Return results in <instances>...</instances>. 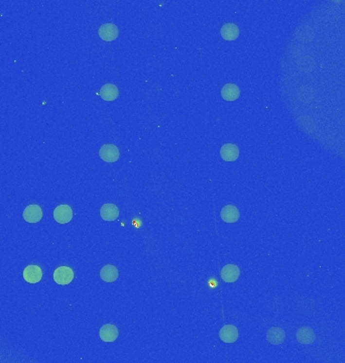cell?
<instances>
[{
    "label": "cell",
    "instance_id": "obj_1",
    "mask_svg": "<svg viewBox=\"0 0 345 363\" xmlns=\"http://www.w3.org/2000/svg\"><path fill=\"white\" fill-rule=\"evenodd\" d=\"M99 157L106 163H115L120 157V152L115 144H103L99 150Z\"/></svg>",
    "mask_w": 345,
    "mask_h": 363
},
{
    "label": "cell",
    "instance_id": "obj_2",
    "mask_svg": "<svg viewBox=\"0 0 345 363\" xmlns=\"http://www.w3.org/2000/svg\"><path fill=\"white\" fill-rule=\"evenodd\" d=\"M74 279V272L71 267L69 266H60L54 272V280L58 285L66 286L71 284Z\"/></svg>",
    "mask_w": 345,
    "mask_h": 363
},
{
    "label": "cell",
    "instance_id": "obj_3",
    "mask_svg": "<svg viewBox=\"0 0 345 363\" xmlns=\"http://www.w3.org/2000/svg\"><path fill=\"white\" fill-rule=\"evenodd\" d=\"M98 35L105 42H112L119 35L118 28L114 23H104L100 25L98 30Z\"/></svg>",
    "mask_w": 345,
    "mask_h": 363
},
{
    "label": "cell",
    "instance_id": "obj_4",
    "mask_svg": "<svg viewBox=\"0 0 345 363\" xmlns=\"http://www.w3.org/2000/svg\"><path fill=\"white\" fill-rule=\"evenodd\" d=\"M73 218V210L72 208L63 204L58 206L56 209L54 210V219L56 220L60 224H66L69 223Z\"/></svg>",
    "mask_w": 345,
    "mask_h": 363
},
{
    "label": "cell",
    "instance_id": "obj_5",
    "mask_svg": "<svg viewBox=\"0 0 345 363\" xmlns=\"http://www.w3.org/2000/svg\"><path fill=\"white\" fill-rule=\"evenodd\" d=\"M23 278L29 284H37L43 278V271L38 265H27L23 270Z\"/></svg>",
    "mask_w": 345,
    "mask_h": 363
},
{
    "label": "cell",
    "instance_id": "obj_6",
    "mask_svg": "<svg viewBox=\"0 0 345 363\" xmlns=\"http://www.w3.org/2000/svg\"><path fill=\"white\" fill-rule=\"evenodd\" d=\"M43 210H41V208L38 205L32 204L24 209L22 216L26 222L37 223L41 220V218H43Z\"/></svg>",
    "mask_w": 345,
    "mask_h": 363
},
{
    "label": "cell",
    "instance_id": "obj_7",
    "mask_svg": "<svg viewBox=\"0 0 345 363\" xmlns=\"http://www.w3.org/2000/svg\"><path fill=\"white\" fill-rule=\"evenodd\" d=\"M118 328L112 324H105L99 330L100 339L106 343L114 342L118 338Z\"/></svg>",
    "mask_w": 345,
    "mask_h": 363
},
{
    "label": "cell",
    "instance_id": "obj_8",
    "mask_svg": "<svg viewBox=\"0 0 345 363\" xmlns=\"http://www.w3.org/2000/svg\"><path fill=\"white\" fill-rule=\"evenodd\" d=\"M238 330L234 325H225L219 331V338L224 343H234L238 339Z\"/></svg>",
    "mask_w": 345,
    "mask_h": 363
},
{
    "label": "cell",
    "instance_id": "obj_9",
    "mask_svg": "<svg viewBox=\"0 0 345 363\" xmlns=\"http://www.w3.org/2000/svg\"><path fill=\"white\" fill-rule=\"evenodd\" d=\"M220 276L225 282H234L240 277V268L236 264H226L221 270Z\"/></svg>",
    "mask_w": 345,
    "mask_h": 363
},
{
    "label": "cell",
    "instance_id": "obj_10",
    "mask_svg": "<svg viewBox=\"0 0 345 363\" xmlns=\"http://www.w3.org/2000/svg\"><path fill=\"white\" fill-rule=\"evenodd\" d=\"M220 217L226 223H236L240 218V212L236 206L226 205L221 209Z\"/></svg>",
    "mask_w": 345,
    "mask_h": 363
},
{
    "label": "cell",
    "instance_id": "obj_11",
    "mask_svg": "<svg viewBox=\"0 0 345 363\" xmlns=\"http://www.w3.org/2000/svg\"><path fill=\"white\" fill-rule=\"evenodd\" d=\"M220 156L225 161H234L239 157V149L236 144L226 143L221 146Z\"/></svg>",
    "mask_w": 345,
    "mask_h": 363
},
{
    "label": "cell",
    "instance_id": "obj_12",
    "mask_svg": "<svg viewBox=\"0 0 345 363\" xmlns=\"http://www.w3.org/2000/svg\"><path fill=\"white\" fill-rule=\"evenodd\" d=\"M100 216L104 221H114L119 217V209L114 204H104L100 208Z\"/></svg>",
    "mask_w": 345,
    "mask_h": 363
},
{
    "label": "cell",
    "instance_id": "obj_13",
    "mask_svg": "<svg viewBox=\"0 0 345 363\" xmlns=\"http://www.w3.org/2000/svg\"><path fill=\"white\" fill-rule=\"evenodd\" d=\"M286 339V332L281 327H272L267 333V340L272 345H281Z\"/></svg>",
    "mask_w": 345,
    "mask_h": 363
},
{
    "label": "cell",
    "instance_id": "obj_14",
    "mask_svg": "<svg viewBox=\"0 0 345 363\" xmlns=\"http://www.w3.org/2000/svg\"><path fill=\"white\" fill-rule=\"evenodd\" d=\"M221 96L226 101H236L240 96V90L236 84H225L221 88Z\"/></svg>",
    "mask_w": 345,
    "mask_h": 363
},
{
    "label": "cell",
    "instance_id": "obj_15",
    "mask_svg": "<svg viewBox=\"0 0 345 363\" xmlns=\"http://www.w3.org/2000/svg\"><path fill=\"white\" fill-rule=\"evenodd\" d=\"M100 96L104 101H114L119 96V90L114 84H104L100 89Z\"/></svg>",
    "mask_w": 345,
    "mask_h": 363
},
{
    "label": "cell",
    "instance_id": "obj_16",
    "mask_svg": "<svg viewBox=\"0 0 345 363\" xmlns=\"http://www.w3.org/2000/svg\"><path fill=\"white\" fill-rule=\"evenodd\" d=\"M315 333L310 327H302L297 331V340L301 344H312L315 341Z\"/></svg>",
    "mask_w": 345,
    "mask_h": 363
},
{
    "label": "cell",
    "instance_id": "obj_17",
    "mask_svg": "<svg viewBox=\"0 0 345 363\" xmlns=\"http://www.w3.org/2000/svg\"><path fill=\"white\" fill-rule=\"evenodd\" d=\"M119 277L117 267L112 264L104 265L100 271V278L105 282H113Z\"/></svg>",
    "mask_w": 345,
    "mask_h": 363
},
{
    "label": "cell",
    "instance_id": "obj_18",
    "mask_svg": "<svg viewBox=\"0 0 345 363\" xmlns=\"http://www.w3.org/2000/svg\"><path fill=\"white\" fill-rule=\"evenodd\" d=\"M220 35L226 40H234L239 36V29L234 23H225L220 30Z\"/></svg>",
    "mask_w": 345,
    "mask_h": 363
}]
</instances>
